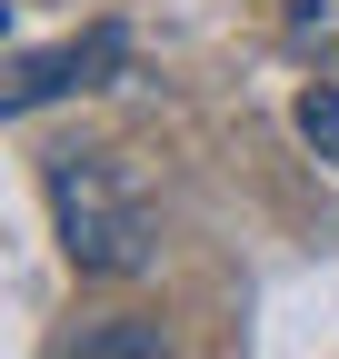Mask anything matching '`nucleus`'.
I'll return each instance as SVG.
<instances>
[{
  "instance_id": "1",
  "label": "nucleus",
  "mask_w": 339,
  "mask_h": 359,
  "mask_svg": "<svg viewBox=\"0 0 339 359\" xmlns=\"http://www.w3.org/2000/svg\"><path fill=\"white\" fill-rule=\"evenodd\" d=\"M40 190H50V219H60L70 269H100V280H140V269L160 259L150 200H140V180L120 170L110 150H60L50 170H40Z\"/></svg>"
},
{
  "instance_id": "2",
  "label": "nucleus",
  "mask_w": 339,
  "mask_h": 359,
  "mask_svg": "<svg viewBox=\"0 0 339 359\" xmlns=\"http://www.w3.org/2000/svg\"><path fill=\"white\" fill-rule=\"evenodd\" d=\"M120 70H130V30H120V20H90V30L50 40V50H20V60H11V90H0V110H11V120H30L40 100L100 90V80H120Z\"/></svg>"
},
{
  "instance_id": "3",
  "label": "nucleus",
  "mask_w": 339,
  "mask_h": 359,
  "mask_svg": "<svg viewBox=\"0 0 339 359\" xmlns=\"http://www.w3.org/2000/svg\"><path fill=\"white\" fill-rule=\"evenodd\" d=\"M279 40L310 70H339V0H289V11H279Z\"/></svg>"
},
{
  "instance_id": "4",
  "label": "nucleus",
  "mask_w": 339,
  "mask_h": 359,
  "mask_svg": "<svg viewBox=\"0 0 339 359\" xmlns=\"http://www.w3.org/2000/svg\"><path fill=\"white\" fill-rule=\"evenodd\" d=\"M300 140L339 170V80H310V90H300Z\"/></svg>"
},
{
  "instance_id": "5",
  "label": "nucleus",
  "mask_w": 339,
  "mask_h": 359,
  "mask_svg": "<svg viewBox=\"0 0 339 359\" xmlns=\"http://www.w3.org/2000/svg\"><path fill=\"white\" fill-rule=\"evenodd\" d=\"M170 339L140 330V320H110V330H80V359H160Z\"/></svg>"
}]
</instances>
